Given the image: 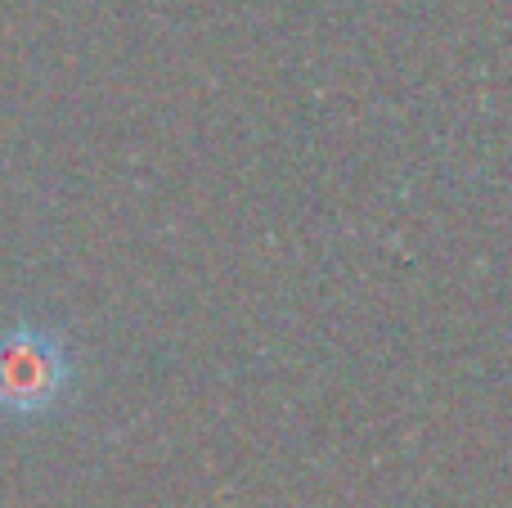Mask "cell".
Returning <instances> with one entry per match:
<instances>
[{
    "mask_svg": "<svg viewBox=\"0 0 512 508\" xmlns=\"http://www.w3.org/2000/svg\"><path fill=\"white\" fill-rule=\"evenodd\" d=\"M72 387H77V360L59 329L32 320L0 329V419H45L63 410Z\"/></svg>",
    "mask_w": 512,
    "mask_h": 508,
    "instance_id": "6da1fadb",
    "label": "cell"
}]
</instances>
